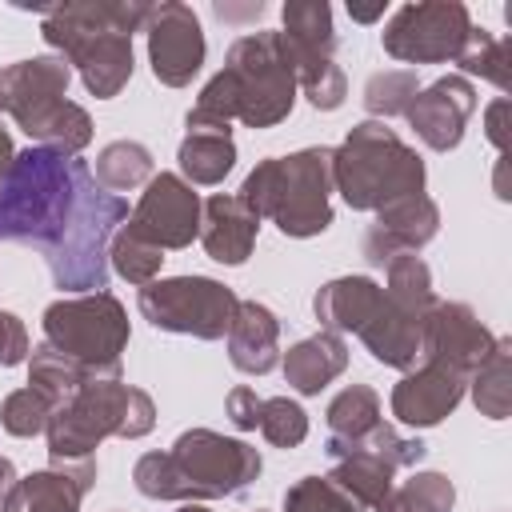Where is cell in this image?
<instances>
[{"label": "cell", "instance_id": "obj_1", "mask_svg": "<svg viewBox=\"0 0 512 512\" xmlns=\"http://www.w3.org/2000/svg\"><path fill=\"white\" fill-rule=\"evenodd\" d=\"M92 184L96 176L80 156L40 144L16 152L0 184V244H32L48 260L64 244Z\"/></svg>", "mask_w": 512, "mask_h": 512}, {"label": "cell", "instance_id": "obj_2", "mask_svg": "<svg viewBox=\"0 0 512 512\" xmlns=\"http://www.w3.org/2000/svg\"><path fill=\"white\" fill-rule=\"evenodd\" d=\"M156 4L144 0H68L48 4L40 20V36L68 68L80 72L84 88L96 100L120 96L132 80V32H144Z\"/></svg>", "mask_w": 512, "mask_h": 512}, {"label": "cell", "instance_id": "obj_3", "mask_svg": "<svg viewBox=\"0 0 512 512\" xmlns=\"http://www.w3.org/2000/svg\"><path fill=\"white\" fill-rule=\"evenodd\" d=\"M296 92L300 88L280 52L276 32H248L228 48L224 68L200 88L184 124L232 128V120H240L248 128H276L280 120H288Z\"/></svg>", "mask_w": 512, "mask_h": 512}, {"label": "cell", "instance_id": "obj_4", "mask_svg": "<svg viewBox=\"0 0 512 512\" xmlns=\"http://www.w3.org/2000/svg\"><path fill=\"white\" fill-rule=\"evenodd\" d=\"M260 468L264 456L248 440L212 428H188L172 440L168 452H144L132 468V480L148 500L204 504L244 492L260 476Z\"/></svg>", "mask_w": 512, "mask_h": 512}, {"label": "cell", "instance_id": "obj_5", "mask_svg": "<svg viewBox=\"0 0 512 512\" xmlns=\"http://www.w3.org/2000/svg\"><path fill=\"white\" fill-rule=\"evenodd\" d=\"M260 220H272L284 236L308 240L332 224V148H300L260 160L240 192Z\"/></svg>", "mask_w": 512, "mask_h": 512}, {"label": "cell", "instance_id": "obj_6", "mask_svg": "<svg viewBox=\"0 0 512 512\" xmlns=\"http://www.w3.org/2000/svg\"><path fill=\"white\" fill-rule=\"evenodd\" d=\"M424 160L384 120H360L332 148V192L356 212H380L392 200L424 192Z\"/></svg>", "mask_w": 512, "mask_h": 512}, {"label": "cell", "instance_id": "obj_7", "mask_svg": "<svg viewBox=\"0 0 512 512\" xmlns=\"http://www.w3.org/2000/svg\"><path fill=\"white\" fill-rule=\"evenodd\" d=\"M72 68L64 56H28L0 72L4 112L28 140L60 156H80L92 140V116L68 100Z\"/></svg>", "mask_w": 512, "mask_h": 512}, {"label": "cell", "instance_id": "obj_8", "mask_svg": "<svg viewBox=\"0 0 512 512\" xmlns=\"http://www.w3.org/2000/svg\"><path fill=\"white\" fill-rule=\"evenodd\" d=\"M152 428H156V404L144 388L124 384L120 376H96L56 404L44 432L52 460H88L108 436L140 440Z\"/></svg>", "mask_w": 512, "mask_h": 512}, {"label": "cell", "instance_id": "obj_9", "mask_svg": "<svg viewBox=\"0 0 512 512\" xmlns=\"http://www.w3.org/2000/svg\"><path fill=\"white\" fill-rule=\"evenodd\" d=\"M312 312L324 332H336V336L356 332L364 340V348L372 352V360H380L388 368L408 372L420 360V324L424 320L400 312L372 276H336V280L320 284L312 296Z\"/></svg>", "mask_w": 512, "mask_h": 512}, {"label": "cell", "instance_id": "obj_10", "mask_svg": "<svg viewBox=\"0 0 512 512\" xmlns=\"http://www.w3.org/2000/svg\"><path fill=\"white\" fill-rule=\"evenodd\" d=\"M40 324H44V340L56 352H64L72 364H80L92 380L120 376V356L128 348L132 328H128L124 304L108 288L52 300L44 308Z\"/></svg>", "mask_w": 512, "mask_h": 512}, {"label": "cell", "instance_id": "obj_11", "mask_svg": "<svg viewBox=\"0 0 512 512\" xmlns=\"http://www.w3.org/2000/svg\"><path fill=\"white\" fill-rule=\"evenodd\" d=\"M284 28L276 32L280 52L296 76V88L316 112H336L348 96V80L336 64V28L324 0H288L280 8Z\"/></svg>", "mask_w": 512, "mask_h": 512}, {"label": "cell", "instance_id": "obj_12", "mask_svg": "<svg viewBox=\"0 0 512 512\" xmlns=\"http://www.w3.org/2000/svg\"><path fill=\"white\" fill-rule=\"evenodd\" d=\"M236 304L240 296L212 276H168L136 292V308L156 332H176L196 340L228 336Z\"/></svg>", "mask_w": 512, "mask_h": 512}, {"label": "cell", "instance_id": "obj_13", "mask_svg": "<svg viewBox=\"0 0 512 512\" xmlns=\"http://www.w3.org/2000/svg\"><path fill=\"white\" fill-rule=\"evenodd\" d=\"M472 16L460 0H420L392 12L380 44L400 64H448L468 44Z\"/></svg>", "mask_w": 512, "mask_h": 512}, {"label": "cell", "instance_id": "obj_14", "mask_svg": "<svg viewBox=\"0 0 512 512\" xmlns=\"http://www.w3.org/2000/svg\"><path fill=\"white\" fill-rule=\"evenodd\" d=\"M424 452L428 448L416 436H400L392 424L380 420L364 440H356L352 448H344L340 456H332L336 464H332L328 480L344 496H352L356 508H376L396 488L392 476L400 468H416L424 460Z\"/></svg>", "mask_w": 512, "mask_h": 512}, {"label": "cell", "instance_id": "obj_15", "mask_svg": "<svg viewBox=\"0 0 512 512\" xmlns=\"http://www.w3.org/2000/svg\"><path fill=\"white\" fill-rule=\"evenodd\" d=\"M200 196L192 192V184L176 172H160L144 184L136 208L128 212L124 228L136 232L140 240L156 244L160 252H176L188 248L200 236Z\"/></svg>", "mask_w": 512, "mask_h": 512}, {"label": "cell", "instance_id": "obj_16", "mask_svg": "<svg viewBox=\"0 0 512 512\" xmlns=\"http://www.w3.org/2000/svg\"><path fill=\"white\" fill-rule=\"evenodd\" d=\"M148 64H152V76L168 88H184L192 84V76L204 68V28L196 20V12L180 0H164L152 8L148 24Z\"/></svg>", "mask_w": 512, "mask_h": 512}, {"label": "cell", "instance_id": "obj_17", "mask_svg": "<svg viewBox=\"0 0 512 512\" xmlns=\"http://www.w3.org/2000/svg\"><path fill=\"white\" fill-rule=\"evenodd\" d=\"M492 344L496 336L488 332V324L460 300H436L420 324V360L452 364L460 372H472Z\"/></svg>", "mask_w": 512, "mask_h": 512}, {"label": "cell", "instance_id": "obj_18", "mask_svg": "<svg viewBox=\"0 0 512 512\" xmlns=\"http://www.w3.org/2000/svg\"><path fill=\"white\" fill-rule=\"evenodd\" d=\"M464 392H468V372L452 364L420 360V368H408L392 388V416L404 428H436L444 416L460 408Z\"/></svg>", "mask_w": 512, "mask_h": 512}, {"label": "cell", "instance_id": "obj_19", "mask_svg": "<svg viewBox=\"0 0 512 512\" xmlns=\"http://www.w3.org/2000/svg\"><path fill=\"white\" fill-rule=\"evenodd\" d=\"M476 112V88L464 76H440L416 92L408 104V124L432 152H452L464 140V128Z\"/></svg>", "mask_w": 512, "mask_h": 512}, {"label": "cell", "instance_id": "obj_20", "mask_svg": "<svg viewBox=\"0 0 512 512\" xmlns=\"http://www.w3.org/2000/svg\"><path fill=\"white\" fill-rule=\"evenodd\" d=\"M436 232H440V208L432 196L416 192V196L384 204L376 212V220L368 224L360 248L372 268H384L400 252H420L428 240H436Z\"/></svg>", "mask_w": 512, "mask_h": 512}, {"label": "cell", "instance_id": "obj_21", "mask_svg": "<svg viewBox=\"0 0 512 512\" xmlns=\"http://www.w3.org/2000/svg\"><path fill=\"white\" fill-rule=\"evenodd\" d=\"M96 484V460H52V468L16 476L0 512H80L88 488Z\"/></svg>", "mask_w": 512, "mask_h": 512}, {"label": "cell", "instance_id": "obj_22", "mask_svg": "<svg viewBox=\"0 0 512 512\" xmlns=\"http://www.w3.org/2000/svg\"><path fill=\"white\" fill-rule=\"evenodd\" d=\"M256 232H260V216L236 196V192H216L204 200L200 208V244L208 252V260L216 264H244L256 248Z\"/></svg>", "mask_w": 512, "mask_h": 512}, {"label": "cell", "instance_id": "obj_23", "mask_svg": "<svg viewBox=\"0 0 512 512\" xmlns=\"http://www.w3.org/2000/svg\"><path fill=\"white\" fill-rule=\"evenodd\" d=\"M228 360L244 376H264L280 364V320L260 300H240L228 324Z\"/></svg>", "mask_w": 512, "mask_h": 512}, {"label": "cell", "instance_id": "obj_24", "mask_svg": "<svg viewBox=\"0 0 512 512\" xmlns=\"http://www.w3.org/2000/svg\"><path fill=\"white\" fill-rule=\"evenodd\" d=\"M280 368H284L288 388H296L300 396H316L320 388H328V384L348 368V344H344V336L320 328L316 336L296 340V344L284 352Z\"/></svg>", "mask_w": 512, "mask_h": 512}, {"label": "cell", "instance_id": "obj_25", "mask_svg": "<svg viewBox=\"0 0 512 512\" xmlns=\"http://www.w3.org/2000/svg\"><path fill=\"white\" fill-rule=\"evenodd\" d=\"M176 160L188 184H220L236 168L232 128H188L176 148Z\"/></svg>", "mask_w": 512, "mask_h": 512}, {"label": "cell", "instance_id": "obj_26", "mask_svg": "<svg viewBox=\"0 0 512 512\" xmlns=\"http://www.w3.org/2000/svg\"><path fill=\"white\" fill-rule=\"evenodd\" d=\"M324 420H328V444H324V452L328 456H340L344 448H352L356 440H364L384 420L380 416V396L368 384H348L344 392L332 396Z\"/></svg>", "mask_w": 512, "mask_h": 512}, {"label": "cell", "instance_id": "obj_27", "mask_svg": "<svg viewBox=\"0 0 512 512\" xmlns=\"http://www.w3.org/2000/svg\"><path fill=\"white\" fill-rule=\"evenodd\" d=\"M508 356H512V340H508V336H496V344L488 348V356L468 372L472 404H476L480 416H488V420H508V408H512V372H508Z\"/></svg>", "mask_w": 512, "mask_h": 512}, {"label": "cell", "instance_id": "obj_28", "mask_svg": "<svg viewBox=\"0 0 512 512\" xmlns=\"http://www.w3.org/2000/svg\"><path fill=\"white\" fill-rule=\"evenodd\" d=\"M384 276H388L384 296H388L400 312L424 320L428 308L436 304V288H432V272H428V264H424L416 252H400V256H392V260L384 264Z\"/></svg>", "mask_w": 512, "mask_h": 512}, {"label": "cell", "instance_id": "obj_29", "mask_svg": "<svg viewBox=\"0 0 512 512\" xmlns=\"http://www.w3.org/2000/svg\"><path fill=\"white\" fill-rule=\"evenodd\" d=\"M96 184L108 192H128L152 180V152L140 140H112L96 156Z\"/></svg>", "mask_w": 512, "mask_h": 512}, {"label": "cell", "instance_id": "obj_30", "mask_svg": "<svg viewBox=\"0 0 512 512\" xmlns=\"http://www.w3.org/2000/svg\"><path fill=\"white\" fill-rule=\"evenodd\" d=\"M456 484L444 472H412L400 488H392L376 512H452Z\"/></svg>", "mask_w": 512, "mask_h": 512}, {"label": "cell", "instance_id": "obj_31", "mask_svg": "<svg viewBox=\"0 0 512 512\" xmlns=\"http://www.w3.org/2000/svg\"><path fill=\"white\" fill-rule=\"evenodd\" d=\"M84 380H92L80 364H72L64 352H56L48 340L44 344H36L32 352H28V384L32 388H40L52 404H60V400H68Z\"/></svg>", "mask_w": 512, "mask_h": 512}, {"label": "cell", "instance_id": "obj_32", "mask_svg": "<svg viewBox=\"0 0 512 512\" xmlns=\"http://www.w3.org/2000/svg\"><path fill=\"white\" fill-rule=\"evenodd\" d=\"M160 264H164V252H160L156 244L140 240V236L128 232L124 224L116 228V236H112V244H108V268H112L120 280L144 288V284H152V280L160 276Z\"/></svg>", "mask_w": 512, "mask_h": 512}, {"label": "cell", "instance_id": "obj_33", "mask_svg": "<svg viewBox=\"0 0 512 512\" xmlns=\"http://www.w3.org/2000/svg\"><path fill=\"white\" fill-rule=\"evenodd\" d=\"M452 64H460L464 80L468 76H480V80H492L500 92H508V40H496L488 28H476L472 24L468 44L460 48V56Z\"/></svg>", "mask_w": 512, "mask_h": 512}, {"label": "cell", "instance_id": "obj_34", "mask_svg": "<svg viewBox=\"0 0 512 512\" xmlns=\"http://www.w3.org/2000/svg\"><path fill=\"white\" fill-rule=\"evenodd\" d=\"M416 92H420V76L412 68H388V72L368 76V84H364V108H368L372 120L404 116L408 104L416 100Z\"/></svg>", "mask_w": 512, "mask_h": 512}, {"label": "cell", "instance_id": "obj_35", "mask_svg": "<svg viewBox=\"0 0 512 512\" xmlns=\"http://www.w3.org/2000/svg\"><path fill=\"white\" fill-rule=\"evenodd\" d=\"M52 412H56V404H52L40 388L28 384V388H16V392L4 396V404H0V428H4L8 436L28 440V436H40V432L48 428Z\"/></svg>", "mask_w": 512, "mask_h": 512}, {"label": "cell", "instance_id": "obj_36", "mask_svg": "<svg viewBox=\"0 0 512 512\" xmlns=\"http://www.w3.org/2000/svg\"><path fill=\"white\" fill-rule=\"evenodd\" d=\"M260 436L276 448H296L304 444L308 436V412L288 400V396H272V400H260Z\"/></svg>", "mask_w": 512, "mask_h": 512}, {"label": "cell", "instance_id": "obj_37", "mask_svg": "<svg viewBox=\"0 0 512 512\" xmlns=\"http://www.w3.org/2000/svg\"><path fill=\"white\" fill-rule=\"evenodd\" d=\"M284 512H360L328 476H300L284 492Z\"/></svg>", "mask_w": 512, "mask_h": 512}, {"label": "cell", "instance_id": "obj_38", "mask_svg": "<svg viewBox=\"0 0 512 512\" xmlns=\"http://www.w3.org/2000/svg\"><path fill=\"white\" fill-rule=\"evenodd\" d=\"M28 352H32V340H28L24 320L16 312H4L0 308V368L28 364Z\"/></svg>", "mask_w": 512, "mask_h": 512}, {"label": "cell", "instance_id": "obj_39", "mask_svg": "<svg viewBox=\"0 0 512 512\" xmlns=\"http://www.w3.org/2000/svg\"><path fill=\"white\" fill-rule=\"evenodd\" d=\"M224 412L228 420L240 428V432H252L260 424V396L248 388V384H236L228 396H224Z\"/></svg>", "mask_w": 512, "mask_h": 512}, {"label": "cell", "instance_id": "obj_40", "mask_svg": "<svg viewBox=\"0 0 512 512\" xmlns=\"http://www.w3.org/2000/svg\"><path fill=\"white\" fill-rule=\"evenodd\" d=\"M508 96H496L492 104H488V112H484V136L492 140V148L504 156L508 152Z\"/></svg>", "mask_w": 512, "mask_h": 512}, {"label": "cell", "instance_id": "obj_41", "mask_svg": "<svg viewBox=\"0 0 512 512\" xmlns=\"http://www.w3.org/2000/svg\"><path fill=\"white\" fill-rule=\"evenodd\" d=\"M216 16H220V20H256V16H264V4L256 0V4L240 8V12H236V8H228V4H216Z\"/></svg>", "mask_w": 512, "mask_h": 512}, {"label": "cell", "instance_id": "obj_42", "mask_svg": "<svg viewBox=\"0 0 512 512\" xmlns=\"http://www.w3.org/2000/svg\"><path fill=\"white\" fill-rule=\"evenodd\" d=\"M12 160H16V148H12V136L0 128V184H4V176H8V168H12Z\"/></svg>", "mask_w": 512, "mask_h": 512}, {"label": "cell", "instance_id": "obj_43", "mask_svg": "<svg viewBox=\"0 0 512 512\" xmlns=\"http://www.w3.org/2000/svg\"><path fill=\"white\" fill-rule=\"evenodd\" d=\"M16 484V464L8 460V456H0V500L8 496V488Z\"/></svg>", "mask_w": 512, "mask_h": 512}, {"label": "cell", "instance_id": "obj_44", "mask_svg": "<svg viewBox=\"0 0 512 512\" xmlns=\"http://www.w3.org/2000/svg\"><path fill=\"white\" fill-rule=\"evenodd\" d=\"M348 16H352V20H360V24H372V20H380V16H384V4H376V8H356V4H348Z\"/></svg>", "mask_w": 512, "mask_h": 512}, {"label": "cell", "instance_id": "obj_45", "mask_svg": "<svg viewBox=\"0 0 512 512\" xmlns=\"http://www.w3.org/2000/svg\"><path fill=\"white\" fill-rule=\"evenodd\" d=\"M180 512H208V508H204V504H184Z\"/></svg>", "mask_w": 512, "mask_h": 512}, {"label": "cell", "instance_id": "obj_46", "mask_svg": "<svg viewBox=\"0 0 512 512\" xmlns=\"http://www.w3.org/2000/svg\"><path fill=\"white\" fill-rule=\"evenodd\" d=\"M0 112H4V96H0Z\"/></svg>", "mask_w": 512, "mask_h": 512}, {"label": "cell", "instance_id": "obj_47", "mask_svg": "<svg viewBox=\"0 0 512 512\" xmlns=\"http://www.w3.org/2000/svg\"><path fill=\"white\" fill-rule=\"evenodd\" d=\"M256 512H264V508H256Z\"/></svg>", "mask_w": 512, "mask_h": 512}]
</instances>
